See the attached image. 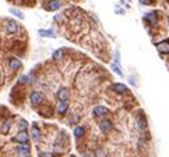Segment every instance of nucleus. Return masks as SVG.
Wrapping results in <instances>:
<instances>
[{
    "label": "nucleus",
    "mask_w": 169,
    "mask_h": 157,
    "mask_svg": "<svg viewBox=\"0 0 169 157\" xmlns=\"http://www.w3.org/2000/svg\"><path fill=\"white\" fill-rule=\"evenodd\" d=\"M11 127H12L11 120H6V121H4V124H3V127H1V129H0V132H1L3 134L8 133V131L11 129Z\"/></svg>",
    "instance_id": "dca6fc26"
},
{
    "label": "nucleus",
    "mask_w": 169,
    "mask_h": 157,
    "mask_svg": "<svg viewBox=\"0 0 169 157\" xmlns=\"http://www.w3.org/2000/svg\"><path fill=\"white\" fill-rule=\"evenodd\" d=\"M39 157H52V156H51V153H43V152H41V153H39Z\"/></svg>",
    "instance_id": "5701e85b"
},
{
    "label": "nucleus",
    "mask_w": 169,
    "mask_h": 157,
    "mask_svg": "<svg viewBox=\"0 0 169 157\" xmlns=\"http://www.w3.org/2000/svg\"><path fill=\"white\" fill-rule=\"evenodd\" d=\"M16 151H17V153L21 154V156H28L29 152H31V148H29L28 145H19L16 148Z\"/></svg>",
    "instance_id": "1a4fd4ad"
},
{
    "label": "nucleus",
    "mask_w": 169,
    "mask_h": 157,
    "mask_svg": "<svg viewBox=\"0 0 169 157\" xmlns=\"http://www.w3.org/2000/svg\"><path fill=\"white\" fill-rule=\"evenodd\" d=\"M83 157H89V156H83Z\"/></svg>",
    "instance_id": "b1692460"
},
{
    "label": "nucleus",
    "mask_w": 169,
    "mask_h": 157,
    "mask_svg": "<svg viewBox=\"0 0 169 157\" xmlns=\"http://www.w3.org/2000/svg\"><path fill=\"white\" fill-rule=\"evenodd\" d=\"M0 80H1V77H0Z\"/></svg>",
    "instance_id": "a878e982"
},
{
    "label": "nucleus",
    "mask_w": 169,
    "mask_h": 157,
    "mask_svg": "<svg viewBox=\"0 0 169 157\" xmlns=\"http://www.w3.org/2000/svg\"><path fill=\"white\" fill-rule=\"evenodd\" d=\"M19 83L20 84H31L32 83V76L31 75H24L19 78Z\"/></svg>",
    "instance_id": "f3484780"
},
{
    "label": "nucleus",
    "mask_w": 169,
    "mask_h": 157,
    "mask_svg": "<svg viewBox=\"0 0 169 157\" xmlns=\"http://www.w3.org/2000/svg\"><path fill=\"white\" fill-rule=\"evenodd\" d=\"M58 99H59V101H68L69 91L67 89V88H60L58 92Z\"/></svg>",
    "instance_id": "20e7f679"
},
{
    "label": "nucleus",
    "mask_w": 169,
    "mask_h": 157,
    "mask_svg": "<svg viewBox=\"0 0 169 157\" xmlns=\"http://www.w3.org/2000/svg\"><path fill=\"white\" fill-rule=\"evenodd\" d=\"M61 55H63V50H58V51H55L53 52V59H60L61 57Z\"/></svg>",
    "instance_id": "412c9836"
},
{
    "label": "nucleus",
    "mask_w": 169,
    "mask_h": 157,
    "mask_svg": "<svg viewBox=\"0 0 169 157\" xmlns=\"http://www.w3.org/2000/svg\"><path fill=\"white\" fill-rule=\"evenodd\" d=\"M112 88H113V91H115L116 93H125L126 91H128V88L124 84H113Z\"/></svg>",
    "instance_id": "4468645a"
},
{
    "label": "nucleus",
    "mask_w": 169,
    "mask_h": 157,
    "mask_svg": "<svg viewBox=\"0 0 169 157\" xmlns=\"http://www.w3.org/2000/svg\"><path fill=\"white\" fill-rule=\"evenodd\" d=\"M20 67H21V61L19 60L17 57H11V59H9V68H11L12 71L19 69Z\"/></svg>",
    "instance_id": "0eeeda50"
},
{
    "label": "nucleus",
    "mask_w": 169,
    "mask_h": 157,
    "mask_svg": "<svg viewBox=\"0 0 169 157\" xmlns=\"http://www.w3.org/2000/svg\"><path fill=\"white\" fill-rule=\"evenodd\" d=\"M27 128H28V122L21 119L20 121H19V131H27Z\"/></svg>",
    "instance_id": "aec40b11"
},
{
    "label": "nucleus",
    "mask_w": 169,
    "mask_h": 157,
    "mask_svg": "<svg viewBox=\"0 0 169 157\" xmlns=\"http://www.w3.org/2000/svg\"><path fill=\"white\" fill-rule=\"evenodd\" d=\"M31 133H32V137H33V140H36V141L41 137V132H40V129L37 128V125H33V127H32Z\"/></svg>",
    "instance_id": "ddd939ff"
},
{
    "label": "nucleus",
    "mask_w": 169,
    "mask_h": 157,
    "mask_svg": "<svg viewBox=\"0 0 169 157\" xmlns=\"http://www.w3.org/2000/svg\"><path fill=\"white\" fill-rule=\"evenodd\" d=\"M157 50L161 53H169V40H164L157 44Z\"/></svg>",
    "instance_id": "423d86ee"
},
{
    "label": "nucleus",
    "mask_w": 169,
    "mask_h": 157,
    "mask_svg": "<svg viewBox=\"0 0 169 157\" xmlns=\"http://www.w3.org/2000/svg\"><path fill=\"white\" fill-rule=\"evenodd\" d=\"M71 157H75V156H71Z\"/></svg>",
    "instance_id": "393cba45"
},
{
    "label": "nucleus",
    "mask_w": 169,
    "mask_h": 157,
    "mask_svg": "<svg viewBox=\"0 0 169 157\" xmlns=\"http://www.w3.org/2000/svg\"><path fill=\"white\" fill-rule=\"evenodd\" d=\"M105 113H108V109L103 105H97V107L93 108V115L95 116H104Z\"/></svg>",
    "instance_id": "6e6552de"
},
{
    "label": "nucleus",
    "mask_w": 169,
    "mask_h": 157,
    "mask_svg": "<svg viewBox=\"0 0 169 157\" xmlns=\"http://www.w3.org/2000/svg\"><path fill=\"white\" fill-rule=\"evenodd\" d=\"M84 133H85V129H84L83 127H76V128L73 129V134L76 139H81V137L84 136Z\"/></svg>",
    "instance_id": "2eb2a0df"
},
{
    "label": "nucleus",
    "mask_w": 169,
    "mask_h": 157,
    "mask_svg": "<svg viewBox=\"0 0 169 157\" xmlns=\"http://www.w3.org/2000/svg\"><path fill=\"white\" fill-rule=\"evenodd\" d=\"M145 19H146V20H148L151 24H156V23H157V16H156L155 12H152V13H148V15L145 16Z\"/></svg>",
    "instance_id": "a211bd4d"
},
{
    "label": "nucleus",
    "mask_w": 169,
    "mask_h": 157,
    "mask_svg": "<svg viewBox=\"0 0 169 157\" xmlns=\"http://www.w3.org/2000/svg\"><path fill=\"white\" fill-rule=\"evenodd\" d=\"M19 28H20V25H19L17 21H15V20H8V21H7V24H6L7 33H11V35L16 33L17 31H19Z\"/></svg>",
    "instance_id": "7ed1b4c3"
},
{
    "label": "nucleus",
    "mask_w": 169,
    "mask_h": 157,
    "mask_svg": "<svg viewBox=\"0 0 169 157\" xmlns=\"http://www.w3.org/2000/svg\"><path fill=\"white\" fill-rule=\"evenodd\" d=\"M9 12H11L12 15H15V16H17V18L20 19V20H23L24 19V13L21 11H19V9L16 8H9Z\"/></svg>",
    "instance_id": "6ab92c4d"
},
{
    "label": "nucleus",
    "mask_w": 169,
    "mask_h": 157,
    "mask_svg": "<svg viewBox=\"0 0 169 157\" xmlns=\"http://www.w3.org/2000/svg\"><path fill=\"white\" fill-rule=\"evenodd\" d=\"M29 100H31V104L35 105V107L40 105L44 101V95L41 92H39V91H32L31 95H29Z\"/></svg>",
    "instance_id": "f257e3e1"
},
{
    "label": "nucleus",
    "mask_w": 169,
    "mask_h": 157,
    "mask_svg": "<svg viewBox=\"0 0 169 157\" xmlns=\"http://www.w3.org/2000/svg\"><path fill=\"white\" fill-rule=\"evenodd\" d=\"M112 68H113V71H115V72L117 73V75L123 76V72H121V71H120V68H119V67H117V65H116V64H112Z\"/></svg>",
    "instance_id": "4be33fe9"
},
{
    "label": "nucleus",
    "mask_w": 169,
    "mask_h": 157,
    "mask_svg": "<svg viewBox=\"0 0 169 157\" xmlns=\"http://www.w3.org/2000/svg\"><path fill=\"white\" fill-rule=\"evenodd\" d=\"M99 127H100V129L104 133H107V132H109L113 128V124H112V121H109V120H103V121L99 122Z\"/></svg>",
    "instance_id": "39448f33"
},
{
    "label": "nucleus",
    "mask_w": 169,
    "mask_h": 157,
    "mask_svg": "<svg viewBox=\"0 0 169 157\" xmlns=\"http://www.w3.org/2000/svg\"><path fill=\"white\" fill-rule=\"evenodd\" d=\"M17 143L20 144V145H28V132L27 131H19L15 137Z\"/></svg>",
    "instance_id": "f03ea898"
},
{
    "label": "nucleus",
    "mask_w": 169,
    "mask_h": 157,
    "mask_svg": "<svg viewBox=\"0 0 169 157\" xmlns=\"http://www.w3.org/2000/svg\"><path fill=\"white\" fill-rule=\"evenodd\" d=\"M67 111H68V103L67 101H59V105H58L59 115H64Z\"/></svg>",
    "instance_id": "9b49d317"
},
{
    "label": "nucleus",
    "mask_w": 169,
    "mask_h": 157,
    "mask_svg": "<svg viewBox=\"0 0 169 157\" xmlns=\"http://www.w3.org/2000/svg\"><path fill=\"white\" fill-rule=\"evenodd\" d=\"M61 7V3L60 1H48L45 6V8L48 9V11H56V9H59Z\"/></svg>",
    "instance_id": "9d476101"
},
{
    "label": "nucleus",
    "mask_w": 169,
    "mask_h": 157,
    "mask_svg": "<svg viewBox=\"0 0 169 157\" xmlns=\"http://www.w3.org/2000/svg\"><path fill=\"white\" fill-rule=\"evenodd\" d=\"M39 35L43 37H55V32L52 29H39Z\"/></svg>",
    "instance_id": "f8f14e48"
}]
</instances>
